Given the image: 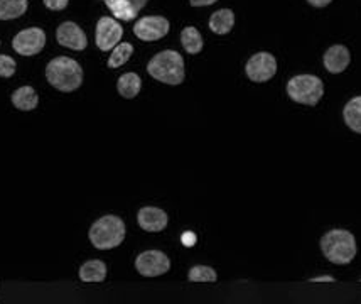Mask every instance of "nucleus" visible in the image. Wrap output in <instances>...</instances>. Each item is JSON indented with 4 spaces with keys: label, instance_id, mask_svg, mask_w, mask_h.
<instances>
[{
    "label": "nucleus",
    "instance_id": "6e6552de",
    "mask_svg": "<svg viewBox=\"0 0 361 304\" xmlns=\"http://www.w3.org/2000/svg\"><path fill=\"white\" fill-rule=\"evenodd\" d=\"M245 73L255 83H265L277 73V59L270 53H257L247 61Z\"/></svg>",
    "mask_w": 361,
    "mask_h": 304
},
{
    "label": "nucleus",
    "instance_id": "0eeeda50",
    "mask_svg": "<svg viewBox=\"0 0 361 304\" xmlns=\"http://www.w3.org/2000/svg\"><path fill=\"white\" fill-rule=\"evenodd\" d=\"M135 269L144 277H157L171 269V260L161 250H145L135 259Z\"/></svg>",
    "mask_w": 361,
    "mask_h": 304
},
{
    "label": "nucleus",
    "instance_id": "393cba45",
    "mask_svg": "<svg viewBox=\"0 0 361 304\" xmlns=\"http://www.w3.org/2000/svg\"><path fill=\"white\" fill-rule=\"evenodd\" d=\"M42 2L49 11H63L68 7L70 0H42Z\"/></svg>",
    "mask_w": 361,
    "mask_h": 304
},
{
    "label": "nucleus",
    "instance_id": "a211bd4d",
    "mask_svg": "<svg viewBox=\"0 0 361 304\" xmlns=\"http://www.w3.org/2000/svg\"><path fill=\"white\" fill-rule=\"evenodd\" d=\"M105 6L117 19L122 20H132L139 14V8L132 0H105Z\"/></svg>",
    "mask_w": 361,
    "mask_h": 304
},
{
    "label": "nucleus",
    "instance_id": "2eb2a0df",
    "mask_svg": "<svg viewBox=\"0 0 361 304\" xmlns=\"http://www.w3.org/2000/svg\"><path fill=\"white\" fill-rule=\"evenodd\" d=\"M235 25V14L231 8H220V11L213 12L212 17H209V29L214 34H228L233 29Z\"/></svg>",
    "mask_w": 361,
    "mask_h": 304
},
{
    "label": "nucleus",
    "instance_id": "a878e982",
    "mask_svg": "<svg viewBox=\"0 0 361 304\" xmlns=\"http://www.w3.org/2000/svg\"><path fill=\"white\" fill-rule=\"evenodd\" d=\"M197 241L195 232H184L180 235V242H183L184 247H195V243Z\"/></svg>",
    "mask_w": 361,
    "mask_h": 304
},
{
    "label": "nucleus",
    "instance_id": "f257e3e1",
    "mask_svg": "<svg viewBox=\"0 0 361 304\" xmlns=\"http://www.w3.org/2000/svg\"><path fill=\"white\" fill-rule=\"evenodd\" d=\"M46 80L49 81L51 87L59 90V92H75L83 83V68L75 59L58 56L47 63Z\"/></svg>",
    "mask_w": 361,
    "mask_h": 304
},
{
    "label": "nucleus",
    "instance_id": "20e7f679",
    "mask_svg": "<svg viewBox=\"0 0 361 304\" xmlns=\"http://www.w3.org/2000/svg\"><path fill=\"white\" fill-rule=\"evenodd\" d=\"M90 242L98 250H110L118 247L126 238V224L120 217L105 215L90 226Z\"/></svg>",
    "mask_w": 361,
    "mask_h": 304
},
{
    "label": "nucleus",
    "instance_id": "c85d7f7f",
    "mask_svg": "<svg viewBox=\"0 0 361 304\" xmlns=\"http://www.w3.org/2000/svg\"><path fill=\"white\" fill-rule=\"evenodd\" d=\"M336 279H334L333 276H319V277H312L311 282H334Z\"/></svg>",
    "mask_w": 361,
    "mask_h": 304
},
{
    "label": "nucleus",
    "instance_id": "5701e85b",
    "mask_svg": "<svg viewBox=\"0 0 361 304\" xmlns=\"http://www.w3.org/2000/svg\"><path fill=\"white\" fill-rule=\"evenodd\" d=\"M188 279L191 282H216V271L209 265H195L189 269Z\"/></svg>",
    "mask_w": 361,
    "mask_h": 304
},
{
    "label": "nucleus",
    "instance_id": "f8f14e48",
    "mask_svg": "<svg viewBox=\"0 0 361 304\" xmlns=\"http://www.w3.org/2000/svg\"><path fill=\"white\" fill-rule=\"evenodd\" d=\"M137 221H139L140 229L145 230V232L157 233L166 229L169 218H167V213L164 209L156 207H144L137 213Z\"/></svg>",
    "mask_w": 361,
    "mask_h": 304
},
{
    "label": "nucleus",
    "instance_id": "7ed1b4c3",
    "mask_svg": "<svg viewBox=\"0 0 361 304\" xmlns=\"http://www.w3.org/2000/svg\"><path fill=\"white\" fill-rule=\"evenodd\" d=\"M149 75L154 80L166 85H180L186 76L184 70V59L178 51L166 49L157 53L147 64Z\"/></svg>",
    "mask_w": 361,
    "mask_h": 304
},
{
    "label": "nucleus",
    "instance_id": "f3484780",
    "mask_svg": "<svg viewBox=\"0 0 361 304\" xmlns=\"http://www.w3.org/2000/svg\"><path fill=\"white\" fill-rule=\"evenodd\" d=\"M142 88V80L137 73H126L122 75L117 81V90L118 93L127 100H132L140 93Z\"/></svg>",
    "mask_w": 361,
    "mask_h": 304
},
{
    "label": "nucleus",
    "instance_id": "b1692460",
    "mask_svg": "<svg viewBox=\"0 0 361 304\" xmlns=\"http://www.w3.org/2000/svg\"><path fill=\"white\" fill-rule=\"evenodd\" d=\"M17 70V64L11 56L0 54V78H11Z\"/></svg>",
    "mask_w": 361,
    "mask_h": 304
},
{
    "label": "nucleus",
    "instance_id": "39448f33",
    "mask_svg": "<svg viewBox=\"0 0 361 304\" xmlns=\"http://www.w3.org/2000/svg\"><path fill=\"white\" fill-rule=\"evenodd\" d=\"M287 95L295 104L316 107L324 95V85L314 75H298L287 81Z\"/></svg>",
    "mask_w": 361,
    "mask_h": 304
},
{
    "label": "nucleus",
    "instance_id": "6ab92c4d",
    "mask_svg": "<svg viewBox=\"0 0 361 304\" xmlns=\"http://www.w3.org/2000/svg\"><path fill=\"white\" fill-rule=\"evenodd\" d=\"M343 117H345L346 126L356 134H361V95L351 98L343 109Z\"/></svg>",
    "mask_w": 361,
    "mask_h": 304
},
{
    "label": "nucleus",
    "instance_id": "423d86ee",
    "mask_svg": "<svg viewBox=\"0 0 361 304\" xmlns=\"http://www.w3.org/2000/svg\"><path fill=\"white\" fill-rule=\"evenodd\" d=\"M46 46V32L41 28H29L16 34L12 39V48L20 56H34L39 54Z\"/></svg>",
    "mask_w": 361,
    "mask_h": 304
},
{
    "label": "nucleus",
    "instance_id": "dca6fc26",
    "mask_svg": "<svg viewBox=\"0 0 361 304\" xmlns=\"http://www.w3.org/2000/svg\"><path fill=\"white\" fill-rule=\"evenodd\" d=\"M106 277V264L103 260H88L80 267V279L83 282H103Z\"/></svg>",
    "mask_w": 361,
    "mask_h": 304
},
{
    "label": "nucleus",
    "instance_id": "bb28decb",
    "mask_svg": "<svg viewBox=\"0 0 361 304\" xmlns=\"http://www.w3.org/2000/svg\"><path fill=\"white\" fill-rule=\"evenodd\" d=\"M214 2H218V0H189V4H191L192 7H206V6H213Z\"/></svg>",
    "mask_w": 361,
    "mask_h": 304
},
{
    "label": "nucleus",
    "instance_id": "9d476101",
    "mask_svg": "<svg viewBox=\"0 0 361 304\" xmlns=\"http://www.w3.org/2000/svg\"><path fill=\"white\" fill-rule=\"evenodd\" d=\"M123 36V28L117 20L111 17H100L97 23V34H94V41H97L98 49L111 51L118 44Z\"/></svg>",
    "mask_w": 361,
    "mask_h": 304
},
{
    "label": "nucleus",
    "instance_id": "412c9836",
    "mask_svg": "<svg viewBox=\"0 0 361 304\" xmlns=\"http://www.w3.org/2000/svg\"><path fill=\"white\" fill-rule=\"evenodd\" d=\"M27 0H0V20H12L24 16Z\"/></svg>",
    "mask_w": 361,
    "mask_h": 304
},
{
    "label": "nucleus",
    "instance_id": "4be33fe9",
    "mask_svg": "<svg viewBox=\"0 0 361 304\" xmlns=\"http://www.w3.org/2000/svg\"><path fill=\"white\" fill-rule=\"evenodd\" d=\"M132 54H134V46L130 42H120V44L111 49V54L109 58V68H111V70L120 68L130 59Z\"/></svg>",
    "mask_w": 361,
    "mask_h": 304
},
{
    "label": "nucleus",
    "instance_id": "cd10ccee",
    "mask_svg": "<svg viewBox=\"0 0 361 304\" xmlns=\"http://www.w3.org/2000/svg\"><path fill=\"white\" fill-rule=\"evenodd\" d=\"M309 4H311L312 7H317V8H321V7H326V6H329L331 2H333V0H307Z\"/></svg>",
    "mask_w": 361,
    "mask_h": 304
},
{
    "label": "nucleus",
    "instance_id": "f03ea898",
    "mask_svg": "<svg viewBox=\"0 0 361 304\" xmlns=\"http://www.w3.org/2000/svg\"><path fill=\"white\" fill-rule=\"evenodd\" d=\"M321 250L329 262L336 265H346L356 257V238L348 230H329L322 235Z\"/></svg>",
    "mask_w": 361,
    "mask_h": 304
},
{
    "label": "nucleus",
    "instance_id": "1a4fd4ad",
    "mask_svg": "<svg viewBox=\"0 0 361 304\" xmlns=\"http://www.w3.org/2000/svg\"><path fill=\"white\" fill-rule=\"evenodd\" d=\"M169 32V20L162 16L142 17L134 25V34L140 41H159Z\"/></svg>",
    "mask_w": 361,
    "mask_h": 304
},
{
    "label": "nucleus",
    "instance_id": "aec40b11",
    "mask_svg": "<svg viewBox=\"0 0 361 304\" xmlns=\"http://www.w3.org/2000/svg\"><path fill=\"white\" fill-rule=\"evenodd\" d=\"M180 44H183V48L186 49L189 54H197L203 49V36H201L196 28L188 25V28H184L183 32H180Z\"/></svg>",
    "mask_w": 361,
    "mask_h": 304
},
{
    "label": "nucleus",
    "instance_id": "4468645a",
    "mask_svg": "<svg viewBox=\"0 0 361 304\" xmlns=\"http://www.w3.org/2000/svg\"><path fill=\"white\" fill-rule=\"evenodd\" d=\"M12 104L17 110H23V112H31L39 104V97H37L36 90L32 87H20L17 88L11 97Z\"/></svg>",
    "mask_w": 361,
    "mask_h": 304
},
{
    "label": "nucleus",
    "instance_id": "ddd939ff",
    "mask_svg": "<svg viewBox=\"0 0 361 304\" xmlns=\"http://www.w3.org/2000/svg\"><path fill=\"white\" fill-rule=\"evenodd\" d=\"M324 68L333 75H338V73H343L348 68V64L351 61V54L348 51L346 46L336 44L331 46V48L324 53Z\"/></svg>",
    "mask_w": 361,
    "mask_h": 304
},
{
    "label": "nucleus",
    "instance_id": "9b49d317",
    "mask_svg": "<svg viewBox=\"0 0 361 304\" xmlns=\"http://www.w3.org/2000/svg\"><path fill=\"white\" fill-rule=\"evenodd\" d=\"M56 39L64 48L75 51H83L88 46L87 34L75 23H63L59 25L58 31H56Z\"/></svg>",
    "mask_w": 361,
    "mask_h": 304
}]
</instances>
